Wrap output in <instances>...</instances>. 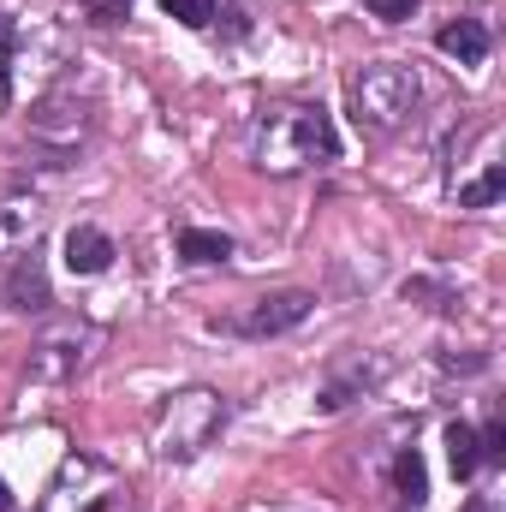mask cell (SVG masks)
<instances>
[{
    "label": "cell",
    "instance_id": "6da1fadb",
    "mask_svg": "<svg viewBox=\"0 0 506 512\" xmlns=\"http://www.w3.org/2000/svg\"><path fill=\"white\" fill-rule=\"evenodd\" d=\"M251 155L262 173H304L316 161H334L340 137L316 102H274L251 131Z\"/></svg>",
    "mask_w": 506,
    "mask_h": 512
},
{
    "label": "cell",
    "instance_id": "7a4b0ae2",
    "mask_svg": "<svg viewBox=\"0 0 506 512\" xmlns=\"http://www.w3.org/2000/svg\"><path fill=\"white\" fill-rule=\"evenodd\" d=\"M423 102V78L405 60H370L352 78V114L364 131H399Z\"/></svg>",
    "mask_w": 506,
    "mask_h": 512
},
{
    "label": "cell",
    "instance_id": "3957f363",
    "mask_svg": "<svg viewBox=\"0 0 506 512\" xmlns=\"http://www.w3.org/2000/svg\"><path fill=\"white\" fill-rule=\"evenodd\" d=\"M221 417H227V405H221L209 387L173 393V399L161 405V417H155V453H161V459H191V453H203V447L215 441Z\"/></svg>",
    "mask_w": 506,
    "mask_h": 512
},
{
    "label": "cell",
    "instance_id": "277c9868",
    "mask_svg": "<svg viewBox=\"0 0 506 512\" xmlns=\"http://www.w3.org/2000/svg\"><path fill=\"white\" fill-rule=\"evenodd\" d=\"M316 310V298L310 292H268V298H256L251 316H245V334H286V328H298L304 316Z\"/></svg>",
    "mask_w": 506,
    "mask_h": 512
},
{
    "label": "cell",
    "instance_id": "5b68a950",
    "mask_svg": "<svg viewBox=\"0 0 506 512\" xmlns=\"http://www.w3.org/2000/svg\"><path fill=\"white\" fill-rule=\"evenodd\" d=\"M6 298H12V310H48L54 304V292H48V274H42V262H36V251L18 256V268H12V280H6Z\"/></svg>",
    "mask_w": 506,
    "mask_h": 512
},
{
    "label": "cell",
    "instance_id": "8992f818",
    "mask_svg": "<svg viewBox=\"0 0 506 512\" xmlns=\"http://www.w3.org/2000/svg\"><path fill=\"white\" fill-rule=\"evenodd\" d=\"M435 48L447 60H459V66H483L489 60V30H483V18H459V24H447L435 36Z\"/></svg>",
    "mask_w": 506,
    "mask_h": 512
},
{
    "label": "cell",
    "instance_id": "52a82bcc",
    "mask_svg": "<svg viewBox=\"0 0 506 512\" xmlns=\"http://www.w3.org/2000/svg\"><path fill=\"white\" fill-rule=\"evenodd\" d=\"M114 262V239L102 227H72L66 233V268L72 274H102Z\"/></svg>",
    "mask_w": 506,
    "mask_h": 512
},
{
    "label": "cell",
    "instance_id": "ba28073f",
    "mask_svg": "<svg viewBox=\"0 0 506 512\" xmlns=\"http://www.w3.org/2000/svg\"><path fill=\"white\" fill-rule=\"evenodd\" d=\"M36 227H42L36 197H6V203H0V245L30 251V245H36Z\"/></svg>",
    "mask_w": 506,
    "mask_h": 512
},
{
    "label": "cell",
    "instance_id": "9c48e42d",
    "mask_svg": "<svg viewBox=\"0 0 506 512\" xmlns=\"http://www.w3.org/2000/svg\"><path fill=\"white\" fill-rule=\"evenodd\" d=\"M36 137H60V143H78V131H84V108H72V102H42L36 108V120H30Z\"/></svg>",
    "mask_w": 506,
    "mask_h": 512
},
{
    "label": "cell",
    "instance_id": "30bf717a",
    "mask_svg": "<svg viewBox=\"0 0 506 512\" xmlns=\"http://www.w3.org/2000/svg\"><path fill=\"white\" fill-rule=\"evenodd\" d=\"M179 256L197 262V268H209V262H227L233 256V239L227 233H209V227H185L179 233Z\"/></svg>",
    "mask_w": 506,
    "mask_h": 512
},
{
    "label": "cell",
    "instance_id": "8fae6325",
    "mask_svg": "<svg viewBox=\"0 0 506 512\" xmlns=\"http://www.w3.org/2000/svg\"><path fill=\"white\" fill-rule=\"evenodd\" d=\"M447 465H453V477H459V483H471V477H477L483 453H477V429H471V423H447Z\"/></svg>",
    "mask_w": 506,
    "mask_h": 512
},
{
    "label": "cell",
    "instance_id": "7c38bea8",
    "mask_svg": "<svg viewBox=\"0 0 506 512\" xmlns=\"http://www.w3.org/2000/svg\"><path fill=\"white\" fill-rule=\"evenodd\" d=\"M393 483H399V495H405L411 507H423V501H429V471H423V459H417V453H399V459H393Z\"/></svg>",
    "mask_w": 506,
    "mask_h": 512
},
{
    "label": "cell",
    "instance_id": "4fadbf2b",
    "mask_svg": "<svg viewBox=\"0 0 506 512\" xmlns=\"http://www.w3.org/2000/svg\"><path fill=\"white\" fill-rule=\"evenodd\" d=\"M501 197H506V167L501 161H489V173H483L477 185L459 191V209H489V203H501Z\"/></svg>",
    "mask_w": 506,
    "mask_h": 512
},
{
    "label": "cell",
    "instance_id": "5bb4252c",
    "mask_svg": "<svg viewBox=\"0 0 506 512\" xmlns=\"http://www.w3.org/2000/svg\"><path fill=\"white\" fill-rule=\"evenodd\" d=\"M78 340H84V334H78ZM78 340H72V346H78ZM72 346H66V340H42V346H36V376H66V370L84 358V352H72Z\"/></svg>",
    "mask_w": 506,
    "mask_h": 512
},
{
    "label": "cell",
    "instance_id": "9a60e30c",
    "mask_svg": "<svg viewBox=\"0 0 506 512\" xmlns=\"http://www.w3.org/2000/svg\"><path fill=\"white\" fill-rule=\"evenodd\" d=\"M167 18H179L185 30H209L215 24V0H161Z\"/></svg>",
    "mask_w": 506,
    "mask_h": 512
},
{
    "label": "cell",
    "instance_id": "2e32d148",
    "mask_svg": "<svg viewBox=\"0 0 506 512\" xmlns=\"http://www.w3.org/2000/svg\"><path fill=\"white\" fill-rule=\"evenodd\" d=\"M477 453H483V465H506V423L501 417L489 429H477Z\"/></svg>",
    "mask_w": 506,
    "mask_h": 512
},
{
    "label": "cell",
    "instance_id": "e0dca14e",
    "mask_svg": "<svg viewBox=\"0 0 506 512\" xmlns=\"http://www.w3.org/2000/svg\"><path fill=\"white\" fill-rule=\"evenodd\" d=\"M90 24H126L131 18V0H78Z\"/></svg>",
    "mask_w": 506,
    "mask_h": 512
},
{
    "label": "cell",
    "instance_id": "ac0fdd59",
    "mask_svg": "<svg viewBox=\"0 0 506 512\" xmlns=\"http://www.w3.org/2000/svg\"><path fill=\"white\" fill-rule=\"evenodd\" d=\"M370 12H376L381 24H405L417 12V0H370Z\"/></svg>",
    "mask_w": 506,
    "mask_h": 512
},
{
    "label": "cell",
    "instance_id": "d6986e66",
    "mask_svg": "<svg viewBox=\"0 0 506 512\" xmlns=\"http://www.w3.org/2000/svg\"><path fill=\"white\" fill-rule=\"evenodd\" d=\"M215 18H221V30H227V36H245V30H251V24H245V12H239L233 0H215Z\"/></svg>",
    "mask_w": 506,
    "mask_h": 512
},
{
    "label": "cell",
    "instance_id": "ffe728a7",
    "mask_svg": "<svg viewBox=\"0 0 506 512\" xmlns=\"http://www.w3.org/2000/svg\"><path fill=\"white\" fill-rule=\"evenodd\" d=\"M0 512H12V489L6 483H0Z\"/></svg>",
    "mask_w": 506,
    "mask_h": 512
}]
</instances>
